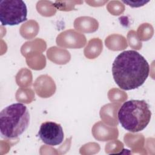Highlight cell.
Wrapping results in <instances>:
<instances>
[{
	"mask_svg": "<svg viewBox=\"0 0 155 155\" xmlns=\"http://www.w3.org/2000/svg\"><path fill=\"white\" fill-rule=\"evenodd\" d=\"M150 65L145 58L135 50L119 54L112 65V74L121 89L131 90L140 87L147 80Z\"/></svg>",
	"mask_w": 155,
	"mask_h": 155,
	"instance_id": "obj_1",
	"label": "cell"
},
{
	"mask_svg": "<svg viewBox=\"0 0 155 155\" xmlns=\"http://www.w3.org/2000/svg\"><path fill=\"white\" fill-rule=\"evenodd\" d=\"M151 111L145 100H130L124 102L118 111L121 126L128 131L136 133L144 130L149 124Z\"/></svg>",
	"mask_w": 155,
	"mask_h": 155,
	"instance_id": "obj_2",
	"label": "cell"
},
{
	"mask_svg": "<svg viewBox=\"0 0 155 155\" xmlns=\"http://www.w3.org/2000/svg\"><path fill=\"white\" fill-rule=\"evenodd\" d=\"M29 123V111L22 103L12 104L0 113V131L4 138L19 137L27 129Z\"/></svg>",
	"mask_w": 155,
	"mask_h": 155,
	"instance_id": "obj_3",
	"label": "cell"
},
{
	"mask_svg": "<svg viewBox=\"0 0 155 155\" xmlns=\"http://www.w3.org/2000/svg\"><path fill=\"white\" fill-rule=\"evenodd\" d=\"M27 8L21 0L0 1V21L2 25H16L27 20Z\"/></svg>",
	"mask_w": 155,
	"mask_h": 155,
	"instance_id": "obj_4",
	"label": "cell"
},
{
	"mask_svg": "<svg viewBox=\"0 0 155 155\" xmlns=\"http://www.w3.org/2000/svg\"><path fill=\"white\" fill-rule=\"evenodd\" d=\"M38 135L44 143L51 146L61 144L64 137L62 126L50 121L43 122L41 125Z\"/></svg>",
	"mask_w": 155,
	"mask_h": 155,
	"instance_id": "obj_5",
	"label": "cell"
}]
</instances>
